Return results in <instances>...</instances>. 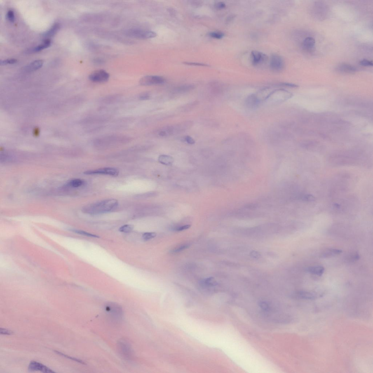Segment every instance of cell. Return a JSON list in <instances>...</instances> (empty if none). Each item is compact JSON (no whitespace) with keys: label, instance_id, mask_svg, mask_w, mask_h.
Listing matches in <instances>:
<instances>
[{"label":"cell","instance_id":"obj_1","mask_svg":"<svg viewBox=\"0 0 373 373\" xmlns=\"http://www.w3.org/2000/svg\"><path fill=\"white\" fill-rule=\"evenodd\" d=\"M118 200L111 199L102 200L87 205L83 211L91 215H97L111 211L118 206Z\"/></svg>","mask_w":373,"mask_h":373},{"label":"cell","instance_id":"obj_2","mask_svg":"<svg viewBox=\"0 0 373 373\" xmlns=\"http://www.w3.org/2000/svg\"><path fill=\"white\" fill-rule=\"evenodd\" d=\"M185 130V129L183 124L182 123H180L162 127L158 130L156 133L158 137L166 138L180 133L184 132Z\"/></svg>","mask_w":373,"mask_h":373},{"label":"cell","instance_id":"obj_3","mask_svg":"<svg viewBox=\"0 0 373 373\" xmlns=\"http://www.w3.org/2000/svg\"><path fill=\"white\" fill-rule=\"evenodd\" d=\"M292 97V94L284 89H274L265 101L268 104H280L288 100Z\"/></svg>","mask_w":373,"mask_h":373},{"label":"cell","instance_id":"obj_4","mask_svg":"<svg viewBox=\"0 0 373 373\" xmlns=\"http://www.w3.org/2000/svg\"><path fill=\"white\" fill-rule=\"evenodd\" d=\"M125 35L129 37L140 39H148L155 37L157 34L154 31L139 29H132L125 31Z\"/></svg>","mask_w":373,"mask_h":373},{"label":"cell","instance_id":"obj_5","mask_svg":"<svg viewBox=\"0 0 373 373\" xmlns=\"http://www.w3.org/2000/svg\"><path fill=\"white\" fill-rule=\"evenodd\" d=\"M95 140L94 143L98 145H106L118 142H126L127 140H130V139L123 136L112 135L98 138Z\"/></svg>","mask_w":373,"mask_h":373},{"label":"cell","instance_id":"obj_6","mask_svg":"<svg viewBox=\"0 0 373 373\" xmlns=\"http://www.w3.org/2000/svg\"><path fill=\"white\" fill-rule=\"evenodd\" d=\"M105 309L107 314L115 320H120L122 317L123 311L121 306L117 303H107L105 306Z\"/></svg>","mask_w":373,"mask_h":373},{"label":"cell","instance_id":"obj_7","mask_svg":"<svg viewBox=\"0 0 373 373\" xmlns=\"http://www.w3.org/2000/svg\"><path fill=\"white\" fill-rule=\"evenodd\" d=\"M270 67L273 71L280 72L284 68V61L281 56L277 54H273L270 58Z\"/></svg>","mask_w":373,"mask_h":373},{"label":"cell","instance_id":"obj_8","mask_svg":"<svg viewBox=\"0 0 373 373\" xmlns=\"http://www.w3.org/2000/svg\"><path fill=\"white\" fill-rule=\"evenodd\" d=\"M165 82V78L162 77L158 76H147L141 78L139 83L142 86H147L163 84Z\"/></svg>","mask_w":373,"mask_h":373},{"label":"cell","instance_id":"obj_9","mask_svg":"<svg viewBox=\"0 0 373 373\" xmlns=\"http://www.w3.org/2000/svg\"><path fill=\"white\" fill-rule=\"evenodd\" d=\"M89 78L90 81L94 83H104L109 79V74L103 70H99L92 73L89 76Z\"/></svg>","mask_w":373,"mask_h":373},{"label":"cell","instance_id":"obj_10","mask_svg":"<svg viewBox=\"0 0 373 373\" xmlns=\"http://www.w3.org/2000/svg\"><path fill=\"white\" fill-rule=\"evenodd\" d=\"M84 174L86 175H97V174H104L116 177L118 175L119 171L115 168L107 167L102 168L94 170L87 171Z\"/></svg>","mask_w":373,"mask_h":373},{"label":"cell","instance_id":"obj_11","mask_svg":"<svg viewBox=\"0 0 373 373\" xmlns=\"http://www.w3.org/2000/svg\"><path fill=\"white\" fill-rule=\"evenodd\" d=\"M251 57L252 63L254 66L264 63L268 59V56L265 54L256 50H254L251 52Z\"/></svg>","mask_w":373,"mask_h":373},{"label":"cell","instance_id":"obj_12","mask_svg":"<svg viewBox=\"0 0 373 373\" xmlns=\"http://www.w3.org/2000/svg\"><path fill=\"white\" fill-rule=\"evenodd\" d=\"M28 370L30 372H34V371H40L43 373H55V371L52 370L46 366L43 365V364L40 363L39 362H38L34 361H31L30 363L29 364L28 367Z\"/></svg>","mask_w":373,"mask_h":373},{"label":"cell","instance_id":"obj_13","mask_svg":"<svg viewBox=\"0 0 373 373\" xmlns=\"http://www.w3.org/2000/svg\"><path fill=\"white\" fill-rule=\"evenodd\" d=\"M245 104L246 107L248 108L254 109L259 107L261 104V102L258 99L255 93L249 95L246 99Z\"/></svg>","mask_w":373,"mask_h":373},{"label":"cell","instance_id":"obj_14","mask_svg":"<svg viewBox=\"0 0 373 373\" xmlns=\"http://www.w3.org/2000/svg\"><path fill=\"white\" fill-rule=\"evenodd\" d=\"M315 294L306 291H299L296 292L292 295V297L295 299H313L315 297Z\"/></svg>","mask_w":373,"mask_h":373},{"label":"cell","instance_id":"obj_15","mask_svg":"<svg viewBox=\"0 0 373 373\" xmlns=\"http://www.w3.org/2000/svg\"><path fill=\"white\" fill-rule=\"evenodd\" d=\"M336 70L339 72L343 73H353L356 71V68L350 64L343 63L338 65Z\"/></svg>","mask_w":373,"mask_h":373},{"label":"cell","instance_id":"obj_16","mask_svg":"<svg viewBox=\"0 0 373 373\" xmlns=\"http://www.w3.org/2000/svg\"><path fill=\"white\" fill-rule=\"evenodd\" d=\"M315 40L311 37H307L302 43L303 49L307 51H312L313 49L315 44Z\"/></svg>","mask_w":373,"mask_h":373},{"label":"cell","instance_id":"obj_17","mask_svg":"<svg viewBox=\"0 0 373 373\" xmlns=\"http://www.w3.org/2000/svg\"><path fill=\"white\" fill-rule=\"evenodd\" d=\"M119 346L120 350L124 355L127 357V358L130 356L131 353V349L128 343L124 340L121 341H120Z\"/></svg>","mask_w":373,"mask_h":373},{"label":"cell","instance_id":"obj_18","mask_svg":"<svg viewBox=\"0 0 373 373\" xmlns=\"http://www.w3.org/2000/svg\"><path fill=\"white\" fill-rule=\"evenodd\" d=\"M195 88L194 85L192 84L181 85L176 87L173 90L175 93H182L191 91Z\"/></svg>","mask_w":373,"mask_h":373},{"label":"cell","instance_id":"obj_19","mask_svg":"<svg viewBox=\"0 0 373 373\" xmlns=\"http://www.w3.org/2000/svg\"><path fill=\"white\" fill-rule=\"evenodd\" d=\"M306 271L312 274L321 276L323 274L325 269L323 267L318 266L310 267L306 268Z\"/></svg>","mask_w":373,"mask_h":373},{"label":"cell","instance_id":"obj_20","mask_svg":"<svg viewBox=\"0 0 373 373\" xmlns=\"http://www.w3.org/2000/svg\"><path fill=\"white\" fill-rule=\"evenodd\" d=\"M342 252V250L340 249H329L323 252L321 255V257L327 258L334 257V256L339 255Z\"/></svg>","mask_w":373,"mask_h":373},{"label":"cell","instance_id":"obj_21","mask_svg":"<svg viewBox=\"0 0 373 373\" xmlns=\"http://www.w3.org/2000/svg\"><path fill=\"white\" fill-rule=\"evenodd\" d=\"M60 27V25L59 24L56 23L54 24L49 30L43 33V36L47 37L53 36L58 31Z\"/></svg>","mask_w":373,"mask_h":373},{"label":"cell","instance_id":"obj_22","mask_svg":"<svg viewBox=\"0 0 373 373\" xmlns=\"http://www.w3.org/2000/svg\"><path fill=\"white\" fill-rule=\"evenodd\" d=\"M43 62L41 60H36L30 64L27 67V69L29 71L36 70L41 67L43 65Z\"/></svg>","mask_w":373,"mask_h":373},{"label":"cell","instance_id":"obj_23","mask_svg":"<svg viewBox=\"0 0 373 373\" xmlns=\"http://www.w3.org/2000/svg\"><path fill=\"white\" fill-rule=\"evenodd\" d=\"M158 161L163 164L170 165L172 163L173 159L170 156L162 155L158 158Z\"/></svg>","mask_w":373,"mask_h":373},{"label":"cell","instance_id":"obj_24","mask_svg":"<svg viewBox=\"0 0 373 373\" xmlns=\"http://www.w3.org/2000/svg\"><path fill=\"white\" fill-rule=\"evenodd\" d=\"M51 45V41L49 39H45L41 44L36 46L33 50L35 52H38L48 48Z\"/></svg>","mask_w":373,"mask_h":373},{"label":"cell","instance_id":"obj_25","mask_svg":"<svg viewBox=\"0 0 373 373\" xmlns=\"http://www.w3.org/2000/svg\"><path fill=\"white\" fill-rule=\"evenodd\" d=\"M83 184V181L80 179H74L70 181L69 185L71 187L77 188L82 186Z\"/></svg>","mask_w":373,"mask_h":373},{"label":"cell","instance_id":"obj_26","mask_svg":"<svg viewBox=\"0 0 373 373\" xmlns=\"http://www.w3.org/2000/svg\"><path fill=\"white\" fill-rule=\"evenodd\" d=\"M134 228V227L133 225L125 224L121 227L119 229V231L123 233H129L133 230Z\"/></svg>","mask_w":373,"mask_h":373},{"label":"cell","instance_id":"obj_27","mask_svg":"<svg viewBox=\"0 0 373 373\" xmlns=\"http://www.w3.org/2000/svg\"><path fill=\"white\" fill-rule=\"evenodd\" d=\"M72 231L78 234L83 235V236L90 237L99 238V237L97 236L96 235L92 234L87 232L81 230L74 229L72 230Z\"/></svg>","mask_w":373,"mask_h":373},{"label":"cell","instance_id":"obj_28","mask_svg":"<svg viewBox=\"0 0 373 373\" xmlns=\"http://www.w3.org/2000/svg\"><path fill=\"white\" fill-rule=\"evenodd\" d=\"M208 35L212 38L217 39H221L224 37V34L220 31H212L209 33Z\"/></svg>","mask_w":373,"mask_h":373},{"label":"cell","instance_id":"obj_29","mask_svg":"<svg viewBox=\"0 0 373 373\" xmlns=\"http://www.w3.org/2000/svg\"><path fill=\"white\" fill-rule=\"evenodd\" d=\"M118 98L119 97L118 95L111 96L104 98L102 101L105 103H110L117 100Z\"/></svg>","mask_w":373,"mask_h":373},{"label":"cell","instance_id":"obj_30","mask_svg":"<svg viewBox=\"0 0 373 373\" xmlns=\"http://www.w3.org/2000/svg\"><path fill=\"white\" fill-rule=\"evenodd\" d=\"M54 351L55 352V353L61 356H62L65 357V358H66L70 359L72 360L73 361H75L76 362H79V363H81L82 364H85L84 362H83L82 361H81L79 359H76V358H73V357H71L70 356H69L68 355L64 354V353H61V352H59L58 351H56V350H55V351Z\"/></svg>","mask_w":373,"mask_h":373},{"label":"cell","instance_id":"obj_31","mask_svg":"<svg viewBox=\"0 0 373 373\" xmlns=\"http://www.w3.org/2000/svg\"><path fill=\"white\" fill-rule=\"evenodd\" d=\"M156 236V234L155 233L147 232L143 234L142 238L145 240H149L155 237Z\"/></svg>","mask_w":373,"mask_h":373},{"label":"cell","instance_id":"obj_32","mask_svg":"<svg viewBox=\"0 0 373 373\" xmlns=\"http://www.w3.org/2000/svg\"><path fill=\"white\" fill-rule=\"evenodd\" d=\"M203 282L207 286H214L217 284V282L213 277L205 279Z\"/></svg>","mask_w":373,"mask_h":373},{"label":"cell","instance_id":"obj_33","mask_svg":"<svg viewBox=\"0 0 373 373\" xmlns=\"http://www.w3.org/2000/svg\"><path fill=\"white\" fill-rule=\"evenodd\" d=\"M259 306L260 308L265 311H268L269 310V305L267 302L264 301H261L259 303Z\"/></svg>","mask_w":373,"mask_h":373},{"label":"cell","instance_id":"obj_34","mask_svg":"<svg viewBox=\"0 0 373 373\" xmlns=\"http://www.w3.org/2000/svg\"><path fill=\"white\" fill-rule=\"evenodd\" d=\"M7 17L10 22L12 23L14 22L15 20V16L13 11L11 10H9L7 13Z\"/></svg>","mask_w":373,"mask_h":373},{"label":"cell","instance_id":"obj_35","mask_svg":"<svg viewBox=\"0 0 373 373\" xmlns=\"http://www.w3.org/2000/svg\"><path fill=\"white\" fill-rule=\"evenodd\" d=\"M17 62V60H15V59H8V60L1 61V65H3L8 64H13L16 63Z\"/></svg>","mask_w":373,"mask_h":373},{"label":"cell","instance_id":"obj_36","mask_svg":"<svg viewBox=\"0 0 373 373\" xmlns=\"http://www.w3.org/2000/svg\"><path fill=\"white\" fill-rule=\"evenodd\" d=\"M150 98V95L147 92L141 93L139 96V99L141 100H148Z\"/></svg>","mask_w":373,"mask_h":373},{"label":"cell","instance_id":"obj_37","mask_svg":"<svg viewBox=\"0 0 373 373\" xmlns=\"http://www.w3.org/2000/svg\"><path fill=\"white\" fill-rule=\"evenodd\" d=\"M0 333L2 334H4V335H10L13 334L14 332L13 331L8 330V329L1 328H0Z\"/></svg>","mask_w":373,"mask_h":373},{"label":"cell","instance_id":"obj_38","mask_svg":"<svg viewBox=\"0 0 373 373\" xmlns=\"http://www.w3.org/2000/svg\"><path fill=\"white\" fill-rule=\"evenodd\" d=\"M360 64L361 65L364 66H372L373 64L372 61L367 60L366 59H364L361 61Z\"/></svg>","mask_w":373,"mask_h":373},{"label":"cell","instance_id":"obj_39","mask_svg":"<svg viewBox=\"0 0 373 373\" xmlns=\"http://www.w3.org/2000/svg\"><path fill=\"white\" fill-rule=\"evenodd\" d=\"M184 140L185 142L189 144H194L195 143V141L192 137L190 136H186L184 137Z\"/></svg>","mask_w":373,"mask_h":373},{"label":"cell","instance_id":"obj_40","mask_svg":"<svg viewBox=\"0 0 373 373\" xmlns=\"http://www.w3.org/2000/svg\"><path fill=\"white\" fill-rule=\"evenodd\" d=\"M215 7L217 9H222L226 8V5L224 2H219L215 3Z\"/></svg>","mask_w":373,"mask_h":373},{"label":"cell","instance_id":"obj_41","mask_svg":"<svg viewBox=\"0 0 373 373\" xmlns=\"http://www.w3.org/2000/svg\"><path fill=\"white\" fill-rule=\"evenodd\" d=\"M184 63L186 64H187V65H189L203 66V67H208V66H209L208 64L199 63L196 62H184Z\"/></svg>","mask_w":373,"mask_h":373},{"label":"cell","instance_id":"obj_42","mask_svg":"<svg viewBox=\"0 0 373 373\" xmlns=\"http://www.w3.org/2000/svg\"><path fill=\"white\" fill-rule=\"evenodd\" d=\"M280 85L282 86L292 87V88H295V87H298L297 85L288 83H281Z\"/></svg>","mask_w":373,"mask_h":373},{"label":"cell","instance_id":"obj_43","mask_svg":"<svg viewBox=\"0 0 373 373\" xmlns=\"http://www.w3.org/2000/svg\"><path fill=\"white\" fill-rule=\"evenodd\" d=\"M191 225H186L177 228V229H176V230L178 231L184 230H186L189 229Z\"/></svg>","mask_w":373,"mask_h":373},{"label":"cell","instance_id":"obj_44","mask_svg":"<svg viewBox=\"0 0 373 373\" xmlns=\"http://www.w3.org/2000/svg\"><path fill=\"white\" fill-rule=\"evenodd\" d=\"M188 247V246L187 245H183L182 246L179 247L177 249H175V250H174V252H180V251L184 250V249L187 248Z\"/></svg>","mask_w":373,"mask_h":373},{"label":"cell","instance_id":"obj_45","mask_svg":"<svg viewBox=\"0 0 373 373\" xmlns=\"http://www.w3.org/2000/svg\"><path fill=\"white\" fill-rule=\"evenodd\" d=\"M252 257L256 258L259 257V254L257 252H252Z\"/></svg>","mask_w":373,"mask_h":373}]
</instances>
